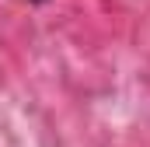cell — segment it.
<instances>
[{
	"instance_id": "1",
	"label": "cell",
	"mask_w": 150,
	"mask_h": 147,
	"mask_svg": "<svg viewBox=\"0 0 150 147\" xmlns=\"http://www.w3.org/2000/svg\"><path fill=\"white\" fill-rule=\"evenodd\" d=\"M28 4H45V0H28Z\"/></svg>"
}]
</instances>
